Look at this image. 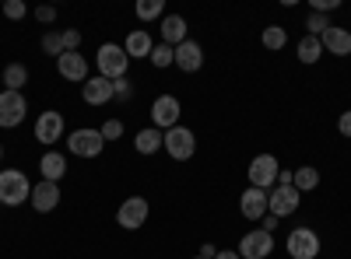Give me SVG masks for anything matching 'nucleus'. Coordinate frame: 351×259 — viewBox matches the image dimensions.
Listing matches in <instances>:
<instances>
[{
    "instance_id": "nucleus-1",
    "label": "nucleus",
    "mask_w": 351,
    "mask_h": 259,
    "mask_svg": "<svg viewBox=\"0 0 351 259\" xmlns=\"http://www.w3.org/2000/svg\"><path fill=\"white\" fill-rule=\"evenodd\" d=\"M32 196V182L21 168H4L0 172V207H21Z\"/></svg>"
},
{
    "instance_id": "nucleus-2",
    "label": "nucleus",
    "mask_w": 351,
    "mask_h": 259,
    "mask_svg": "<svg viewBox=\"0 0 351 259\" xmlns=\"http://www.w3.org/2000/svg\"><path fill=\"white\" fill-rule=\"evenodd\" d=\"M95 67H99V77H106V81H120V77H127V70H130V56H127L123 46L106 42V46H99Z\"/></svg>"
},
{
    "instance_id": "nucleus-3",
    "label": "nucleus",
    "mask_w": 351,
    "mask_h": 259,
    "mask_svg": "<svg viewBox=\"0 0 351 259\" xmlns=\"http://www.w3.org/2000/svg\"><path fill=\"white\" fill-rule=\"evenodd\" d=\"M148 214H152L148 200L144 196H127L120 204V210H116V224H120L123 232H137V228L148 224Z\"/></svg>"
},
{
    "instance_id": "nucleus-4",
    "label": "nucleus",
    "mask_w": 351,
    "mask_h": 259,
    "mask_svg": "<svg viewBox=\"0 0 351 259\" xmlns=\"http://www.w3.org/2000/svg\"><path fill=\"white\" fill-rule=\"evenodd\" d=\"M67 151H71L74 158H99V154L106 151V140H102L99 130L81 126V130H74V133L67 137Z\"/></svg>"
},
{
    "instance_id": "nucleus-5",
    "label": "nucleus",
    "mask_w": 351,
    "mask_h": 259,
    "mask_svg": "<svg viewBox=\"0 0 351 259\" xmlns=\"http://www.w3.org/2000/svg\"><path fill=\"white\" fill-rule=\"evenodd\" d=\"M250 186H256V189H274L278 186V172H281V165H278V158L274 154H256L253 161H250Z\"/></svg>"
},
{
    "instance_id": "nucleus-6",
    "label": "nucleus",
    "mask_w": 351,
    "mask_h": 259,
    "mask_svg": "<svg viewBox=\"0 0 351 259\" xmlns=\"http://www.w3.org/2000/svg\"><path fill=\"white\" fill-rule=\"evenodd\" d=\"M162 148L169 151L172 161H190L193 151H197V137L186 126H172V130H165V144H162Z\"/></svg>"
},
{
    "instance_id": "nucleus-7",
    "label": "nucleus",
    "mask_w": 351,
    "mask_h": 259,
    "mask_svg": "<svg viewBox=\"0 0 351 259\" xmlns=\"http://www.w3.org/2000/svg\"><path fill=\"white\" fill-rule=\"evenodd\" d=\"M299 204H302V193H299L295 186H274V189L267 193V214H274L278 221L288 217V214H295Z\"/></svg>"
},
{
    "instance_id": "nucleus-8",
    "label": "nucleus",
    "mask_w": 351,
    "mask_h": 259,
    "mask_svg": "<svg viewBox=\"0 0 351 259\" xmlns=\"http://www.w3.org/2000/svg\"><path fill=\"white\" fill-rule=\"evenodd\" d=\"M28 116V102L21 92H0V126L4 130H14L21 126Z\"/></svg>"
},
{
    "instance_id": "nucleus-9",
    "label": "nucleus",
    "mask_w": 351,
    "mask_h": 259,
    "mask_svg": "<svg viewBox=\"0 0 351 259\" xmlns=\"http://www.w3.org/2000/svg\"><path fill=\"white\" fill-rule=\"evenodd\" d=\"M180 112H183V105H180V98L176 95H158L155 102H152V123H155V130H172V126H180Z\"/></svg>"
},
{
    "instance_id": "nucleus-10",
    "label": "nucleus",
    "mask_w": 351,
    "mask_h": 259,
    "mask_svg": "<svg viewBox=\"0 0 351 259\" xmlns=\"http://www.w3.org/2000/svg\"><path fill=\"white\" fill-rule=\"evenodd\" d=\"M288 256L291 259H316L319 256V235L313 228H291L288 232Z\"/></svg>"
},
{
    "instance_id": "nucleus-11",
    "label": "nucleus",
    "mask_w": 351,
    "mask_h": 259,
    "mask_svg": "<svg viewBox=\"0 0 351 259\" xmlns=\"http://www.w3.org/2000/svg\"><path fill=\"white\" fill-rule=\"evenodd\" d=\"M243 259H267L274 252V235H267L263 228H256V232H246L239 238V249H236Z\"/></svg>"
},
{
    "instance_id": "nucleus-12",
    "label": "nucleus",
    "mask_w": 351,
    "mask_h": 259,
    "mask_svg": "<svg viewBox=\"0 0 351 259\" xmlns=\"http://www.w3.org/2000/svg\"><path fill=\"white\" fill-rule=\"evenodd\" d=\"M36 140L46 144V148H53L56 140H64V112L46 109L43 116L36 120Z\"/></svg>"
},
{
    "instance_id": "nucleus-13",
    "label": "nucleus",
    "mask_w": 351,
    "mask_h": 259,
    "mask_svg": "<svg viewBox=\"0 0 351 259\" xmlns=\"http://www.w3.org/2000/svg\"><path fill=\"white\" fill-rule=\"evenodd\" d=\"M28 204L36 207V214H53L60 207V182H36L32 186V196H28Z\"/></svg>"
},
{
    "instance_id": "nucleus-14",
    "label": "nucleus",
    "mask_w": 351,
    "mask_h": 259,
    "mask_svg": "<svg viewBox=\"0 0 351 259\" xmlns=\"http://www.w3.org/2000/svg\"><path fill=\"white\" fill-rule=\"evenodd\" d=\"M239 210H243L246 221H263V217H267V189L250 186V189L239 196Z\"/></svg>"
},
{
    "instance_id": "nucleus-15",
    "label": "nucleus",
    "mask_w": 351,
    "mask_h": 259,
    "mask_svg": "<svg viewBox=\"0 0 351 259\" xmlns=\"http://www.w3.org/2000/svg\"><path fill=\"white\" fill-rule=\"evenodd\" d=\"M81 98L88 102V105H106V102H112L116 98V92H112V81H106V77H88L84 84H81Z\"/></svg>"
},
{
    "instance_id": "nucleus-16",
    "label": "nucleus",
    "mask_w": 351,
    "mask_h": 259,
    "mask_svg": "<svg viewBox=\"0 0 351 259\" xmlns=\"http://www.w3.org/2000/svg\"><path fill=\"white\" fill-rule=\"evenodd\" d=\"M56 70H60L64 81H74V84H84L88 81V60L81 53H64L60 60H56Z\"/></svg>"
},
{
    "instance_id": "nucleus-17",
    "label": "nucleus",
    "mask_w": 351,
    "mask_h": 259,
    "mask_svg": "<svg viewBox=\"0 0 351 259\" xmlns=\"http://www.w3.org/2000/svg\"><path fill=\"white\" fill-rule=\"evenodd\" d=\"M176 67H180L183 74H197V70L204 67V49H200V42L186 39L183 46H176Z\"/></svg>"
},
{
    "instance_id": "nucleus-18",
    "label": "nucleus",
    "mask_w": 351,
    "mask_h": 259,
    "mask_svg": "<svg viewBox=\"0 0 351 259\" xmlns=\"http://www.w3.org/2000/svg\"><path fill=\"white\" fill-rule=\"evenodd\" d=\"M123 49H127L130 60H148L152 49H155V39H152L148 28H134V32L127 36V42H123Z\"/></svg>"
},
{
    "instance_id": "nucleus-19",
    "label": "nucleus",
    "mask_w": 351,
    "mask_h": 259,
    "mask_svg": "<svg viewBox=\"0 0 351 259\" xmlns=\"http://www.w3.org/2000/svg\"><path fill=\"white\" fill-rule=\"evenodd\" d=\"M319 42H324V53H334V56H351V32L341 25H330L324 36H319Z\"/></svg>"
},
{
    "instance_id": "nucleus-20",
    "label": "nucleus",
    "mask_w": 351,
    "mask_h": 259,
    "mask_svg": "<svg viewBox=\"0 0 351 259\" xmlns=\"http://www.w3.org/2000/svg\"><path fill=\"white\" fill-rule=\"evenodd\" d=\"M162 42L172 46V49L186 42V18L183 14H165L162 18Z\"/></svg>"
},
{
    "instance_id": "nucleus-21",
    "label": "nucleus",
    "mask_w": 351,
    "mask_h": 259,
    "mask_svg": "<svg viewBox=\"0 0 351 259\" xmlns=\"http://www.w3.org/2000/svg\"><path fill=\"white\" fill-rule=\"evenodd\" d=\"M39 172H43L46 182H60V179L67 176V158H64L60 151H46V154L39 158Z\"/></svg>"
},
{
    "instance_id": "nucleus-22",
    "label": "nucleus",
    "mask_w": 351,
    "mask_h": 259,
    "mask_svg": "<svg viewBox=\"0 0 351 259\" xmlns=\"http://www.w3.org/2000/svg\"><path fill=\"white\" fill-rule=\"evenodd\" d=\"M162 144H165V133L155 130V126H148V130H141L134 137V151L137 154H155V151H162Z\"/></svg>"
},
{
    "instance_id": "nucleus-23",
    "label": "nucleus",
    "mask_w": 351,
    "mask_h": 259,
    "mask_svg": "<svg viewBox=\"0 0 351 259\" xmlns=\"http://www.w3.org/2000/svg\"><path fill=\"white\" fill-rule=\"evenodd\" d=\"M295 56H299L302 64H309V67H313V64L319 60V56H324V42H319L316 36H302V39H299V46H295Z\"/></svg>"
},
{
    "instance_id": "nucleus-24",
    "label": "nucleus",
    "mask_w": 351,
    "mask_h": 259,
    "mask_svg": "<svg viewBox=\"0 0 351 259\" xmlns=\"http://www.w3.org/2000/svg\"><path fill=\"white\" fill-rule=\"evenodd\" d=\"M291 186H295L299 193H313V189L319 186V172H316L313 165L295 168V172H291Z\"/></svg>"
},
{
    "instance_id": "nucleus-25",
    "label": "nucleus",
    "mask_w": 351,
    "mask_h": 259,
    "mask_svg": "<svg viewBox=\"0 0 351 259\" xmlns=\"http://www.w3.org/2000/svg\"><path fill=\"white\" fill-rule=\"evenodd\" d=\"M0 77H4V92H21L28 84V67L25 64H8Z\"/></svg>"
},
{
    "instance_id": "nucleus-26",
    "label": "nucleus",
    "mask_w": 351,
    "mask_h": 259,
    "mask_svg": "<svg viewBox=\"0 0 351 259\" xmlns=\"http://www.w3.org/2000/svg\"><path fill=\"white\" fill-rule=\"evenodd\" d=\"M148 60H152V67L165 70V67H172V64H176V49H172V46H165V42H158V46L152 49Z\"/></svg>"
},
{
    "instance_id": "nucleus-27",
    "label": "nucleus",
    "mask_w": 351,
    "mask_h": 259,
    "mask_svg": "<svg viewBox=\"0 0 351 259\" xmlns=\"http://www.w3.org/2000/svg\"><path fill=\"white\" fill-rule=\"evenodd\" d=\"M260 39H263V46H267V49H281V46L288 42V28H281V25H267Z\"/></svg>"
},
{
    "instance_id": "nucleus-28",
    "label": "nucleus",
    "mask_w": 351,
    "mask_h": 259,
    "mask_svg": "<svg viewBox=\"0 0 351 259\" xmlns=\"http://www.w3.org/2000/svg\"><path fill=\"white\" fill-rule=\"evenodd\" d=\"M137 18L141 21H155V18H162V11H165V4L162 0H137Z\"/></svg>"
},
{
    "instance_id": "nucleus-29",
    "label": "nucleus",
    "mask_w": 351,
    "mask_h": 259,
    "mask_svg": "<svg viewBox=\"0 0 351 259\" xmlns=\"http://www.w3.org/2000/svg\"><path fill=\"white\" fill-rule=\"evenodd\" d=\"M43 53L60 60V56H64V32H46L43 36Z\"/></svg>"
},
{
    "instance_id": "nucleus-30",
    "label": "nucleus",
    "mask_w": 351,
    "mask_h": 259,
    "mask_svg": "<svg viewBox=\"0 0 351 259\" xmlns=\"http://www.w3.org/2000/svg\"><path fill=\"white\" fill-rule=\"evenodd\" d=\"M306 28H309V36H324L327 28H330V18L327 14H316V11H309V18H306Z\"/></svg>"
},
{
    "instance_id": "nucleus-31",
    "label": "nucleus",
    "mask_w": 351,
    "mask_h": 259,
    "mask_svg": "<svg viewBox=\"0 0 351 259\" xmlns=\"http://www.w3.org/2000/svg\"><path fill=\"white\" fill-rule=\"evenodd\" d=\"M99 133H102L106 144H109V140H120V137H123V120H106Z\"/></svg>"
},
{
    "instance_id": "nucleus-32",
    "label": "nucleus",
    "mask_w": 351,
    "mask_h": 259,
    "mask_svg": "<svg viewBox=\"0 0 351 259\" xmlns=\"http://www.w3.org/2000/svg\"><path fill=\"white\" fill-rule=\"evenodd\" d=\"M4 14H8L11 21H21V18L28 14V8L21 4V0H8V4H4Z\"/></svg>"
},
{
    "instance_id": "nucleus-33",
    "label": "nucleus",
    "mask_w": 351,
    "mask_h": 259,
    "mask_svg": "<svg viewBox=\"0 0 351 259\" xmlns=\"http://www.w3.org/2000/svg\"><path fill=\"white\" fill-rule=\"evenodd\" d=\"M81 46V32L77 28H64V53H77Z\"/></svg>"
},
{
    "instance_id": "nucleus-34",
    "label": "nucleus",
    "mask_w": 351,
    "mask_h": 259,
    "mask_svg": "<svg viewBox=\"0 0 351 259\" xmlns=\"http://www.w3.org/2000/svg\"><path fill=\"white\" fill-rule=\"evenodd\" d=\"M112 92H116V98H134V88H130V81L127 77H120V81H112Z\"/></svg>"
},
{
    "instance_id": "nucleus-35",
    "label": "nucleus",
    "mask_w": 351,
    "mask_h": 259,
    "mask_svg": "<svg viewBox=\"0 0 351 259\" xmlns=\"http://www.w3.org/2000/svg\"><path fill=\"white\" fill-rule=\"evenodd\" d=\"M334 8H341V0H313V11L316 14H330Z\"/></svg>"
},
{
    "instance_id": "nucleus-36",
    "label": "nucleus",
    "mask_w": 351,
    "mask_h": 259,
    "mask_svg": "<svg viewBox=\"0 0 351 259\" xmlns=\"http://www.w3.org/2000/svg\"><path fill=\"white\" fill-rule=\"evenodd\" d=\"M36 21H43V25H49V21H56V8H49V4H43V8H36Z\"/></svg>"
},
{
    "instance_id": "nucleus-37",
    "label": "nucleus",
    "mask_w": 351,
    "mask_h": 259,
    "mask_svg": "<svg viewBox=\"0 0 351 259\" xmlns=\"http://www.w3.org/2000/svg\"><path fill=\"white\" fill-rule=\"evenodd\" d=\"M337 130H341V133H344V137L351 140V109H348V112H341V120H337Z\"/></svg>"
},
{
    "instance_id": "nucleus-38",
    "label": "nucleus",
    "mask_w": 351,
    "mask_h": 259,
    "mask_svg": "<svg viewBox=\"0 0 351 259\" xmlns=\"http://www.w3.org/2000/svg\"><path fill=\"white\" fill-rule=\"evenodd\" d=\"M278 224H281V221H278L274 214H267V217L260 221V228H263V232H267V235H274V232H278Z\"/></svg>"
},
{
    "instance_id": "nucleus-39",
    "label": "nucleus",
    "mask_w": 351,
    "mask_h": 259,
    "mask_svg": "<svg viewBox=\"0 0 351 259\" xmlns=\"http://www.w3.org/2000/svg\"><path fill=\"white\" fill-rule=\"evenodd\" d=\"M200 256H204V259H215V256H218V249H215L211 242H204V245H200Z\"/></svg>"
},
{
    "instance_id": "nucleus-40",
    "label": "nucleus",
    "mask_w": 351,
    "mask_h": 259,
    "mask_svg": "<svg viewBox=\"0 0 351 259\" xmlns=\"http://www.w3.org/2000/svg\"><path fill=\"white\" fill-rule=\"evenodd\" d=\"M278 186H291V172H288V168L278 172Z\"/></svg>"
},
{
    "instance_id": "nucleus-41",
    "label": "nucleus",
    "mask_w": 351,
    "mask_h": 259,
    "mask_svg": "<svg viewBox=\"0 0 351 259\" xmlns=\"http://www.w3.org/2000/svg\"><path fill=\"white\" fill-rule=\"evenodd\" d=\"M215 259H243V256H239V252H232V249H225V252H218Z\"/></svg>"
},
{
    "instance_id": "nucleus-42",
    "label": "nucleus",
    "mask_w": 351,
    "mask_h": 259,
    "mask_svg": "<svg viewBox=\"0 0 351 259\" xmlns=\"http://www.w3.org/2000/svg\"><path fill=\"white\" fill-rule=\"evenodd\" d=\"M0 158H4V148H0Z\"/></svg>"
},
{
    "instance_id": "nucleus-43",
    "label": "nucleus",
    "mask_w": 351,
    "mask_h": 259,
    "mask_svg": "<svg viewBox=\"0 0 351 259\" xmlns=\"http://www.w3.org/2000/svg\"><path fill=\"white\" fill-rule=\"evenodd\" d=\"M193 259H204V256H193Z\"/></svg>"
}]
</instances>
